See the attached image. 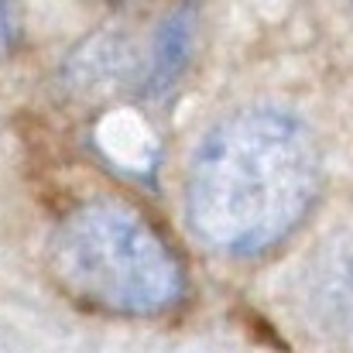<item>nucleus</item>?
<instances>
[{
  "label": "nucleus",
  "instance_id": "nucleus-1",
  "mask_svg": "<svg viewBox=\"0 0 353 353\" xmlns=\"http://www.w3.org/2000/svg\"><path fill=\"white\" fill-rule=\"evenodd\" d=\"M319 192L309 130L278 110L223 120L189 168V227L213 250L254 257L292 234Z\"/></svg>",
  "mask_w": 353,
  "mask_h": 353
},
{
  "label": "nucleus",
  "instance_id": "nucleus-2",
  "mask_svg": "<svg viewBox=\"0 0 353 353\" xmlns=\"http://www.w3.org/2000/svg\"><path fill=\"white\" fill-rule=\"evenodd\" d=\"M52 271L79 302L114 316H161L185 295V274L154 223L114 199L69 213L52 234Z\"/></svg>",
  "mask_w": 353,
  "mask_h": 353
},
{
  "label": "nucleus",
  "instance_id": "nucleus-4",
  "mask_svg": "<svg viewBox=\"0 0 353 353\" xmlns=\"http://www.w3.org/2000/svg\"><path fill=\"white\" fill-rule=\"evenodd\" d=\"M189 45H192V14L189 10H175L154 41V65H151V83L154 90L168 86L175 79V72L185 65L189 59Z\"/></svg>",
  "mask_w": 353,
  "mask_h": 353
},
{
  "label": "nucleus",
  "instance_id": "nucleus-5",
  "mask_svg": "<svg viewBox=\"0 0 353 353\" xmlns=\"http://www.w3.org/2000/svg\"><path fill=\"white\" fill-rule=\"evenodd\" d=\"M17 38V14H14V0H0V62L7 59V52L14 48Z\"/></svg>",
  "mask_w": 353,
  "mask_h": 353
},
{
  "label": "nucleus",
  "instance_id": "nucleus-3",
  "mask_svg": "<svg viewBox=\"0 0 353 353\" xmlns=\"http://www.w3.org/2000/svg\"><path fill=\"white\" fill-rule=\"evenodd\" d=\"M319 312L330 330L353 340V234L340 236V243L319 264Z\"/></svg>",
  "mask_w": 353,
  "mask_h": 353
}]
</instances>
